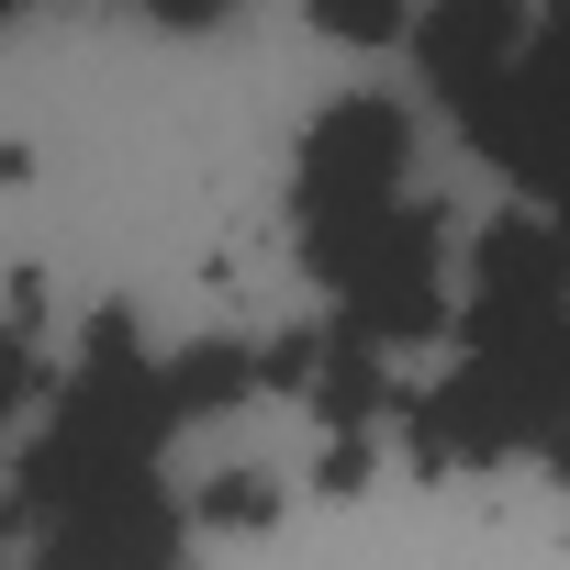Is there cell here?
Wrapping results in <instances>:
<instances>
[{
    "label": "cell",
    "mask_w": 570,
    "mask_h": 570,
    "mask_svg": "<svg viewBox=\"0 0 570 570\" xmlns=\"http://www.w3.org/2000/svg\"><path fill=\"white\" fill-rule=\"evenodd\" d=\"M179 436V403H168V358L101 314L68 392H57V425L35 436L23 459V537L35 548H68V559H146L179 537L168 492H157V448Z\"/></svg>",
    "instance_id": "obj_1"
},
{
    "label": "cell",
    "mask_w": 570,
    "mask_h": 570,
    "mask_svg": "<svg viewBox=\"0 0 570 570\" xmlns=\"http://www.w3.org/2000/svg\"><path fill=\"white\" fill-rule=\"evenodd\" d=\"M559 403H570V314L525 325V336H459V370L414 403V448L448 470H492V459L537 448Z\"/></svg>",
    "instance_id": "obj_2"
},
{
    "label": "cell",
    "mask_w": 570,
    "mask_h": 570,
    "mask_svg": "<svg viewBox=\"0 0 570 570\" xmlns=\"http://www.w3.org/2000/svg\"><path fill=\"white\" fill-rule=\"evenodd\" d=\"M292 202H303V257H314V279H325L381 213L414 202V124H403L392 101H336V112H314Z\"/></svg>",
    "instance_id": "obj_3"
},
{
    "label": "cell",
    "mask_w": 570,
    "mask_h": 570,
    "mask_svg": "<svg viewBox=\"0 0 570 570\" xmlns=\"http://www.w3.org/2000/svg\"><path fill=\"white\" fill-rule=\"evenodd\" d=\"M459 124H470V146H481V157H492L537 213H559V224H570V0L525 12L514 68H503Z\"/></svg>",
    "instance_id": "obj_4"
},
{
    "label": "cell",
    "mask_w": 570,
    "mask_h": 570,
    "mask_svg": "<svg viewBox=\"0 0 570 570\" xmlns=\"http://www.w3.org/2000/svg\"><path fill=\"white\" fill-rule=\"evenodd\" d=\"M325 292H336V325H358L370 347H425L448 325V224H436V202L381 213L325 268Z\"/></svg>",
    "instance_id": "obj_5"
},
{
    "label": "cell",
    "mask_w": 570,
    "mask_h": 570,
    "mask_svg": "<svg viewBox=\"0 0 570 570\" xmlns=\"http://www.w3.org/2000/svg\"><path fill=\"white\" fill-rule=\"evenodd\" d=\"M570 314V224L559 213H514L470 246V303H448L459 336H525Z\"/></svg>",
    "instance_id": "obj_6"
},
{
    "label": "cell",
    "mask_w": 570,
    "mask_h": 570,
    "mask_svg": "<svg viewBox=\"0 0 570 570\" xmlns=\"http://www.w3.org/2000/svg\"><path fill=\"white\" fill-rule=\"evenodd\" d=\"M514 46H525V0H425V35H414L425 90H436L448 112H470V101L514 68Z\"/></svg>",
    "instance_id": "obj_7"
},
{
    "label": "cell",
    "mask_w": 570,
    "mask_h": 570,
    "mask_svg": "<svg viewBox=\"0 0 570 570\" xmlns=\"http://www.w3.org/2000/svg\"><path fill=\"white\" fill-rule=\"evenodd\" d=\"M303 12H314V35H336V46H392L414 0H303Z\"/></svg>",
    "instance_id": "obj_8"
},
{
    "label": "cell",
    "mask_w": 570,
    "mask_h": 570,
    "mask_svg": "<svg viewBox=\"0 0 570 570\" xmlns=\"http://www.w3.org/2000/svg\"><path fill=\"white\" fill-rule=\"evenodd\" d=\"M35 392H46V370H35V347H23L12 325H0V425H12V414H23Z\"/></svg>",
    "instance_id": "obj_9"
},
{
    "label": "cell",
    "mask_w": 570,
    "mask_h": 570,
    "mask_svg": "<svg viewBox=\"0 0 570 570\" xmlns=\"http://www.w3.org/2000/svg\"><path fill=\"white\" fill-rule=\"evenodd\" d=\"M135 12H146V23H168V35H213L235 0H135Z\"/></svg>",
    "instance_id": "obj_10"
},
{
    "label": "cell",
    "mask_w": 570,
    "mask_h": 570,
    "mask_svg": "<svg viewBox=\"0 0 570 570\" xmlns=\"http://www.w3.org/2000/svg\"><path fill=\"white\" fill-rule=\"evenodd\" d=\"M537 459H548V470H559V481H570V403H559V414H548V436H537Z\"/></svg>",
    "instance_id": "obj_11"
},
{
    "label": "cell",
    "mask_w": 570,
    "mask_h": 570,
    "mask_svg": "<svg viewBox=\"0 0 570 570\" xmlns=\"http://www.w3.org/2000/svg\"><path fill=\"white\" fill-rule=\"evenodd\" d=\"M12 12H35V0H0V23H12Z\"/></svg>",
    "instance_id": "obj_12"
}]
</instances>
